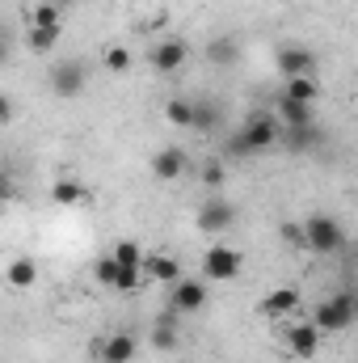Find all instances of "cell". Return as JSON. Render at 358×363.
Wrapping results in <instances>:
<instances>
[{
	"mask_svg": "<svg viewBox=\"0 0 358 363\" xmlns=\"http://www.w3.org/2000/svg\"><path fill=\"white\" fill-rule=\"evenodd\" d=\"M299 237H304V250L321 254V258H333L346 250V228L337 224V216H325V211H312L299 224Z\"/></svg>",
	"mask_w": 358,
	"mask_h": 363,
	"instance_id": "obj_1",
	"label": "cell"
},
{
	"mask_svg": "<svg viewBox=\"0 0 358 363\" xmlns=\"http://www.w3.org/2000/svg\"><path fill=\"white\" fill-rule=\"evenodd\" d=\"M278 144V123L274 114H253L232 140H228V157H253V152H270Z\"/></svg>",
	"mask_w": 358,
	"mask_h": 363,
	"instance_id": "obj_2",
	"label": "cell"
},
{
	"mask_svg": "<svg viewBox=\"0 0 358 363\" xmlns=\"http://www.w3.org/2000/svg\"><path fill=\"white\" fill-rule=\"evenodd\" d=\"M358 317V304H354V291H337V296H329V300H321L316 308H312V325L321 330V334H342V330H350Z\"/></svg>",
	"mask_w": 358,
	"mask_h": 363,
	"instance_id": "obj_3",
	"label": "cell"
},
{
	"mask_svg": "<svg viewBox=\"0 0 358 363\" xmlns=\"http://www.w3.org/2000/svg\"><path fill=\"white\" fill-rule=\"evenodd\" d=\"M245 267V258H241V250H232V245H211L207 254H202V283H232L236 274Z\"/></svg>",
	"mask_w": 358,
	"mask_h": 363,
	"instance_id": "obj_4",
	"label": "cell"
},
{
	"mask_svg": "<svg viewBox=\"0 0 358 363\" xmlns=\"http://www.w3.org/2000/svg\"><path fill=\"white\" fill-rule=\"evenodd\" d=\"M47 85L55 97H81V93L89 89V68H85V60H59L51 72H47Z\"/></svg>",
	"mask_w": 358,
	"mask_h": 363,
	"instance_id": "obj_5",
	"label": "cell"
},
{
	"mask_svg": "<svg viewBox=\"0 0 358 363\" xmlns=\"http://www.w3.org/2000/svg\"><path fill=\"white\" fill-rule=\"evenodd\" d=\"M274 64H278L282 81H291V77H312V72H316V55H312L304 43H282V47L274 51Z\"/></svg>",
	"mask_w": 358,
	"mask_h": 363,
	"instance_id": "obj_6",
	"label": "cell"
},
{
	"mask_svg": "<svg viewBox=\"0 0 358 363\" xmlns=\"http://www.w3.org/2000/svg\"><path fill=\"white\" fill-rule=\"evenodd\" d=\"M148 60H152V68L161 77H173V72L185 68V60H190V43L185 38H161V43H152Z\"/></svg>",
	"mask_w": 358,
	"mask_h": 363,
	"instance_id": "obj_7",
	"label": "cell"
},
{
	"mask_svg": "<svg viewBox=\"0 0 358 363\" xmlns=\"http://www.w3.org/2000/svg\"><path fill=\"white\" fill-rule=\"evenodd\" d=\"M202 308H207V283H202V279H185V274H181L178 283H173L169 313H178V317H194V313H202Z\"/></svg>",
	"mask_w": 358,
	"mask_h": 363,
	"instance_id": "obj_8",
	"label": "cell"
},
{
	"mask_svg": "<svg viewBox=\"0 0 358 363\" xmlns=\"http://www.w3.org/2000/svg\"><path fill=\"white\" fill-rule=\"evenodd\" d=\"M236 224V207L224 199V194H211L202 207H198V228L202 233H228Z\"/></svg>",
	"mask_w": 358,
	"mask_h": 363,
	"instance_id": "obj_9",
	"label": "cell"
},
{
	"mask_svg": "<svg viewBox=\"0 0 358 363\" xmlns=\"http://www.w3.org/2000/svg\"><path fill=\"white\" fill-rule=\"evenodd\" d=\"M316 351H321V330L312 321H295L287 330V355L308 363V359H316Z\"/></svg>",
	"mask_w": 358,
	"mask_h": 363,
	"instance_id": "obj_10",
	"label": "cell"
},
{
	"mask_svg": "<svg viewBox=\"0 0 358 363\" xmlns=\"http://www.w3.org/2000/svg\"><path fill=\"white\" fill-rule=\"evenodd\" d=\"M135 351H139V342H135V334H127V330H118V334L93 342V355H97L101 363H131Z\"/></svg>",
	"mask_w": 358,
	"mask_h": 363,
	"instance_id": "obj_11",
	"label": "cell"
},
{
	"mask_svg": "<svg viewBox=\"0 0 358 363\" xmlns=\"http://www.w3.org/2000/svg\"><path fill=\"white\" fill-rule=\"evenodd\" d=\"M295 308H299V291H295L291 283H282V287H270L266 296L258 300V313H262V317H274V321H278V317H291Z\"/></svg>",
	"mask_w": 358,
	"mask_h": 363,
	"instance_id": "obj_12",
	"label": "cell"
},
{
	"mask_svg": "<svg viewBox=\"0 0 358 363\" xmlns=\"http://www.w3.org/2000/svg\"><path fill=\"white\" fill-rule=\"evenodd\" d=\"M185 169H190V157L178 144H169V148H161L152 157V178L156 182H178V178H185Z\"/></svg>",
	"mask_w": 358,
	"mask_h": 363,
	"instance_id": "obj_13",
	"label": "cell"
},
{
	"mask_svg": "<svg viewBox=\"0 0 358 363\" xmlns=\"http://www.w3.org/2000/svg\"><path fill=\"white\" fill-rule=\"evenodd\" d=\"M139 271H144L148 283H169V287H173V283L181 279V262L173 258V254H144Z\"/></svg>",
	"mask_w": 358,
	"mask_h": 363,
	"instance_id": "obj_14",
	"label": "cell"
},
{
	"mask_svg": "<svg viewBox=\"0 0 358 363\" xmlns=\"http://www.w3.org/2000/svg\"><path fill=\"white\" fill-rule=\"evenodd\" d=\"M274 114L287 123V127H312L316 118H312V106H304V101H295V97H278V106H274Z\"/></svg>",
	"mask_w": 358,
	"mask_h": 363,
	"instance_id": "obj_15",
	"label": "cell"
},
{
	"mask_svg": "<svg viewBox=\"0 0 358 363\" xmlns=\"http://www.w3.org/2000/svg\"><path fill=\"white\" fill-rule=\"evenodd\" d=\"M59 34H64V26H30L25 47H30L34 55H51V51L59 47Z\"/></svg>",
	"mask_w": 358,
	"mask_h": 363,
	"instance_id": "obj_16",
	"label": "cell"
},
{
	"mask_svg": "<svg viewBox=\"0 0 358 363\" xmlns=\"http://www.w3.org/2000/svg\"><path fill=\"white\" fill-rule=\"evenodd\" d=\"M4 283H8V287H17V291L34 287V283H38V262H34V258H13V262H8V271H4Z\"/></svg>",
	"mask_w": 358,
	"mask_h": 363,
	"instance_id": "obj_17",
	"label": "cell"
},
{
	"mask_svg": "<svg viewBox=\"0 0 358 363\" xmlns=\"http://www.w3.org/2000/svg\"><path fill=\"white\" fill-rule=\"evenodd\" d=\"M51 199L59 207H76V203H89V190H85V182H76V178H59L51 186Z\"/></svg>",
	"mask_w": 358,
	"mask_h": 363,
	"instance_id": "obj_18",
	"label": "cell"
},
{
	"mask_svg": "<svg viewBox=\"0 0 358 363\" xmlns=\"http://www.w3.org/2000/svg\"><path fill=\"white\" fill-rule=\"evenodd\" d=\"M152 347H156V351H173V347H178V313L156 317V325H152Z\"/></svg>",
	"mask_w": 358,
	"mask_h": 363,
	"instance_id": "obj_19",
	"label": "cell"
},
{
	"mask_svg": "<svg viewBox=\"0 0 358 363\" xmlns=\"http://www.w3.org/2000/svg\"><path fill=\"white\" fill-rule=\"evenodd\" d=\"M312 148H321L316 123L312 127H287V152H312Z\"/></svg>",
	"mask_w": 358,
	"mask_h": 363,
	"instance_id": "obj_20",
	"label": "cell"
},
{
	"mask_svg": "<svg viewBox=\"0 0 358 363\" xmlns=\"http://www.w3.org/2000/svg\"><path fill=\"white\" fill-rule=\"evenodd\" d=\"M282 93L295 97V101H304V106H312V101L321 97V85H316L312 77H291V81H282Z\"/></svg>",
	"mask_w": 358,
	"mask_h": 363,
	"instance_id": "obj_21",
	"label": "cell"
},
{
	"mask_svg": "<svg viewBox=\"0 0 358 363\" xmlns=\"http://www.w3.org/2000/svg\"><path fill=\"white\" fill-rule=\"evenodd\" d=\"M165 118H169L173 127H190V123H194V101H185V97H169V101H165Z\"/></svg>",
	"mask_w": 358,
	"mask_h": 363,
	"instance_id": "obj_22",
	"label": "cell"
},
{
	"mask_svg": "<svg viewBox=\"0 0 358 363\" xmlns=\"http://www.w3.org/2000/svg\"><path fill=\"white\" fill-rule=\"evenodd\" d=\"M219 127V110L211 106V101H194V123H190V131H215Z\"/></svg>",
	"mask_w": 358,
	"mask_h": 363,
	"instance_id": "obj_23",
	"label": "cell"
},
{
	"mask_svg": "<svg viewBox=\"0 0 358 363\" xmlns=\"http://www.w3.org/2000/svg\"><path fill=\"white\" fill-rule=\"evenodd\" d=\"M110 258H114L118 267H139V262H144V245H139V241H118V245L110 250Z\"/></svg>",
	"mask_w": 358,
	"mask_h": 363,
	"instance_id": "obj_24",
	"label": "cell"
},
{
	"mask_svg": "<svg viewBox=\"0 0 358 363\" xmlns=\"http://www.w3.org/2000/svg\"><path fill=\"white\" fill-rule=\"evenodd\" d=\"M148 279H144V271L139 267H118V274H114V291H139Z\"/></svg>",
	"mask_w": 358,
	"mask_h": 363,
	"instance_id": "obj_25",
	"label": "cell"
},
{
	"mask_svg": "<svg viewBox=\"0 0 358 363\" xmlns=\"http://www.w3.org/2000/svg\"><path fill=\"white\" fill-rule=\"evenodd\" d=\"M105 68H110V72H127V68H131V51L118 47V43H110V47H105Z\"/></svg>",
	"mask_w": 358,
	"mask_h": 363,
	"instance_id": "obj_26",
	"label": "cell"
},
{
	"mask_svg": "<svg viewBox=\"0 0 358 363\" xmlns=\"http://www.w3.org/2000/svg\"><path fill=\"white\" fill-rule=\"evenodd\" d=\"M114 274H118V262H114V258H110V254H105V258H97V262H93V279H97V283H101V287H110V291H114Z\"/></svg>",
	"mask_w": 358,
	"mask_h": 363,
	"instance_id": "obj_27",
	"label": "cell"
},
{
	"mask_svg": "<svg viewBox=\"0 0 358 363\" xmlns=\"http://www.w3.org/2000/svg\"><path fill=\"white\" fill-rule=\"evenodd\" d=\"M30 26H59V9L55 4H34L30 9Z\"/></svg>",
	"mask_w": 358,
	"mask_h": 363,
	"instance_id": "obj_28",
	"label": "cell"
},
{
	"mask_svg": "<svg viewBox=\"0 0 358 363\" xmlns=\"http://www.w3.org/2000/svg\"><path fill=\"white\" fill-rule=\"evenodd\" d=\"M207 55H211L215 64H232V60H236V43H232V38H215Z\"/></svg>",
	"mask_w": 358,
	"mask_h": 363,
	"instance_id": "obj_29",
	"label": "cell"
},
{
	"mask_svg": "<svg viewBox=\"0 0 358 363\" xmlns=\"http://www.w3.org/2000/svg\"><path fill=\"white\" fill-rule=\"evenodd\" d=\"M202 182H207V190H224V182H228L224 161H207V165H202Z\"/></svg>",
	"mask_w": 358,
	"mask_h": 363,
	"instance_id": "obj_30",
	"label": "cell"
},
{
	"mask_svg": "<svg viewBox=\"0 0 358 363\" xmlns=\"http://www.w3.org/2000/svg\"><path fill=\"white\" fill-rule=\"evenodd\" d=\"M13 114H17L13 97H8V93H0V127H8V123H13Z\"/></svg>",
	"mask_w": 358,
	"mask_h": 363,
	"instance_id": "obj_31",
	"label": "cell"
},
{
	"mask_svg": "<svg viewBox=\"0 0 358 363\" xmlns=\"http://www.w3.org/2000/svg\"><path fill=\"white\" fill-rule=\"evenodd\" d=\"M13 199V178H8V169H0V203H8Z\"/></svg>",
	"mask_w": 358,
	"mask_h": 363,
	"instance_id": "obj_32",
	"label": "cell"
},
{
	"mask_svg": "<svg viewBox=\"0 0 358 363\" xmlns=\"http://www.w3.org/2000/svg\"><path fill=\"white\" fill-rule=\"evenodd\" d=\"M8 60V43H4V34H0V64Z\"/></svg>",
	"mask_w": 358,
	"mask_h": 363,
	"instance_id": "obj_33",
	"label": "cell"
}]
</instances>
